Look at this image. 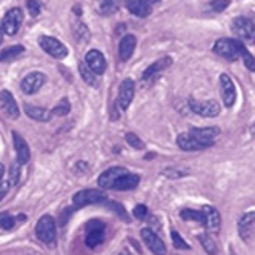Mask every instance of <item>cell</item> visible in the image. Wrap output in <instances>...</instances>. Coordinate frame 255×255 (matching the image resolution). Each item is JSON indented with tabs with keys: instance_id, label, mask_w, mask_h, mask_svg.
<instances>
[{
	"instance_id": "obj_1",
	"label": "cell",
	"mask_w": 255,
	"mask_h": 255,
	"mask_svg": "<svg viewBox=\"0 0 255 255\" xmlns=\"http://www.w3.org/2000/svg\"><path fill=\"white\" fill-rule=\"evenodd\" d=\"M243 43L239 40H232V39H220L215 45H214V52L218 54L220 57L229 60V62H235L239 60V57H242V49H243Z\"/></svg>"
},
{
	"instance_id": "obj_2",
	"label": "cell",
	"mask_w": 255,
	"mask_h": 255,
	"mask_svg": "<svg viewBox=\"0 0 255 255\" xmlns=\"http://www.w3.org/2000/svg\"><path fill=\"white\" fill-rule=\"evenodd\" d=\"M231 29L235 37L242 40V43H255V25L248 17H237V19H234Z\"/></svg>"
},
{
	"instance_id": "obj_3",
	"label": "cell",
	"mask_w": 255,
	"mask_h": 255,
	"mask_svg": "<svg viewBox=\"0 0 255 255\" xmlns=\"http://www.w3.org/2000/svg\"><path fill=\"white\" fill-rule=\"evenodd\" d=\"M35 235L43 243L52 246L56 243V223L51 215H43L35 226Z\"/></svg>"
},
{
	"instance_id": "obj_4",
	"label": "cell",
	"mask_w": 255,
	"mask_h": 255,
	"mask_svg": "<svg viewBox=\"0 0 255 255\" xmlns=\"http://www.w3.org/2000/svg\"><path fill=\"white\" fill-rule=\"evenodd\" d=\"M177 144L183 151H203L214 146V140L198 138L189 132H183L177 137Z\"/></svg>"
},
{
	"instance_id": "obj_5",
	"label": "cell",
	"mask_w": 255,
	"mask_h": 255,
	"mask_svg": "<svg viewBox=\"0 0 255 255\" xmlns=\"http://www.w3.org/2000/svg\"><path fill=\"white\" fill-rule=\"evenodd\" d=\"M106 200V194L99 189H83L74 194L72 202H74L76 208H85L88 205H97Z\"/></svg>"
},
{
	"instance_id": "obj_6",
	"label": "cell",
	"mask_w": 255,
	"mask_h": 255,
	"mask_svg": "<svg viewBox=\"0 0 255 255\" xmlns=\"http://www.w3.org/2000/svg\"><path fill=\"white\" fill-rule=\"evenodd\" d=\"M39 45L46 54H49V56L54 59L62 60L68 56V48L60 40L49 37V35H42V37L39 39Z\"/></svg>"
},
{
	"instance_id": "obj_7",
	"label": "cell",
	"mask_w": 255,
	"mask_h": 255,
	"mask_svg": "<svg viewBox=\"0 0 255 255\" xmlns=\"http://www.w3.org/2000/svg\"><path fill=\"white\" fill-rule=\"evenodd\" d=\"M189 108L192 109V113L203 116V117H217L220 114L222 108L215 100H195L189 99Z\"/></svg>"
},
{
	"instance_id": "obj_8",
	"label": "cell",
	"mask_w": 255,
	"mask_h": 255,
	"mask_svg": "<svg viewBox=\"0 0 255 255\" xmlns=\"http://www.w3.org/2000/svg\"><path fill=\"white\" fill-rule=\"evenodd\" d=\"M23 23V12L20 8H11L2 20V31L8 35H14Z\"/></svg>"
},
{
	"instance_id": "obj_9",
	"label": "cell",
	"mask_w": 255,
	"mask_h": 255,
	"mask_svg": "<svg viewBox=\"0 0 255 255\" xmlns=\"http://www.w3.org/2000/svg\"><path fill=\"white\" fill-rule=\"evenodd\" d=\"M105 240V225L99 220L89 222L86 226V239L85 243L88 248L94 249Z\"/></svg>"
},
{
	"instance_id": "obj_10",
	"label": "cell",
	"mask_w": 255,
	"mask_h": 255,
	"mask_svg": "<svg viewBox=\"0 0 255 255\" xmlns=\"http://www.w3.org/2000/svg\"><path fill=\"white\" fill-rule=\"evenodd\" d=\"M141 239L144 242V245H146L149 248V251L155 255H166V246L165 243H163V240L160 239V237L149 228H144L141 229Z\"/></svg>"
},
{
	"instance_id": "obj_11",
	"label": "cell",
	"mask_w": 255,
	"mask_h": 255,
	"mask_svg": "<svg viewBox=\"0 0 255 255\" xmlns=\"http://www.w3.org/2000/svg\"><path fill=\"white\" fill-rule=\"evenodd\" d=\"M0 111H2L8 119H19V106H17L15 99L12 97V94L9 91L3 89L0 93Z\"/></svg>"
},
{
	"instance_id": "obj_12",
	"label": "cell",
	"mask_w": 255,
	"mask_h": 255,
	"mask_svg": "<svg viewBox=\"0 0 255 255\" xmlns=\"http://www.w3.org/2000/svg\"><path fill=\"white\" fill-rule=\"evenodd\" d=\"M85 63L89 66V69L96 72L97 76L103 74L106 71V59L103 57V54L99 49H91L86 52L85 56Z\"/></svg>"
},
{
	"instance_id": "obj_13",
	"label": "cell",
	"mask_w": 255,
	"mask_h": 255,
	"mask_svg": "<svg viewBox=\"0 0 255 255\" xmlns=\"http://www.w3.org/2000/svg\"><path fill=\"white\" fill-rule=\"evenodd\" d=\"M134 93H135V83L132 79H126L122 82L120 88H119V100L117 103L120 105L122 109H128L134 99Z\"/></svg>"
},
{
	"instance_id": "obj_14",
	"label": "cell",
	"mask_w": 255,
	"mask_h": 255,
	"mask_svg": "<svg viewBox=\"0 0 255 255\" xmlns=\"http://www.w3.org/2000/svg\"><path fill=\"white\" fill-rule=\"evenodd\" d=\"M239 234L245 242H249L255 235V212H246L239 220Z\"/></svg>"
},
{
	"instance_id": "obj_15",
	"label": "cell",
	"mask_w": 255,
	"mask_h": 255,
	"mask_svg": "<svg viewBox=\"0 0 255 255\" xmlns=\"http://www.w3.org/2000/svg\"><path fill=\"white\" fill-rule=\"evenodd\" d=\"M220 89H222V99H223L226 108L234 106V103L237 100V91H235V85H234L232 79L228 74L220 76Z\"/></svg>"
},
{
	"instance_id": "obj_16",
	"label": "cell",
	"mask_w": 255,
	"mask_h": 255,
	"mask_svg": "<svg viewBox=\"0 0 255 255\" xmlns=\"http://www.w3.org/2000/svg\"><path fill=\"white\" fill-rule=\"evenodd\" d=\"M46 82V76L42 74V72H31V74H28L23 82H22V91L25 94H34L37 93V91L45 85Z\"/></svg>"
},
{
	"instance_id": "obj_17",
	"label": "cell",
	"mask_w": 255,
	"mask_h": 255,
	"mask_svg": "<svg viewBox=\"0 0 255 255\" xmlns=\"http://www.w3.org/2000/svg\"><path fill=\"white\" fill-rule=\"evenodd\" d=\"M12 143H14V149H15V154H17V161H19V165H26L29 161V157H31V151H29V146L26 140L17 132H12Z\"/></svg>"
},
{
	"instance_id": "obj_18",
	"label": "cell",
	"mask_w": 255,
	"mask_h": 255,
	"mask_svg": "<svg viewBox=\"0 0 255 255\" xmlns=\"http://www.w3.org/2000/svg\"><path fill=\"white\" fill-rule=\"evenodd\" d=\"M128 171L122 166H116V168H109L106 169L105 172L100 174L99 177V186L102 189H113L114 188V183L117 181V178L123 174H126Z\"/></svg>"
},
{
	"instance_id": "obj_19",
	"label": "cell",
	"mask_w": 255,
	"mask_h": 255,
	"mask_svg": "<svg viewBox=\"0 0 255 255\" xmlns=\"http://www.w3.org/2000/svg\"><path fill=\"white\" fill-rule=\"evenodd\" d=\"M203 214H205V226L209 232H214L217 234L220 231V225H222V217L218 214V211L212 206H205L203 209Z\"/></svg>"
},
{
	"instance_id": "obj_20",
	"label": "cell",
	"mask_w": 255,
	"mask_h": 255,
	"mask_svg": "<svg viewBox=\"0 0 255 255\" xmlns=\"http://www.w3.org/2000/svg\"><path fill=\"white\" fill-rule=\"evenodd\" d=\"M138 183H140V177L137 174L126 172L117 178L113 189H116V191H131V189H135L138 186Z\"/></svg>"
},
{
	"instance_id": "obj_21",
	"label": "cell",
	"mask_w": 255,
	"mask_h": 255,
	"mask_svg": "<svg viewBox=\"0 0 255 255\" xmlns=\"http://www.w3.org/2000/svg\"><path fill=\"white\" fill-rule=\"evenodd\" d=\"M135 45H137V39L135 35L132 34H126L125 37L120 40V45H119V56L122 60H128L131 59L132 52L135 49Z\"/></svg>"
},
{
	"instance_id": "obj_22",
	"label": "cell",
	"mask_w": 255,
	"mask_h": 255,
	"mask_svg": "<svg viewBox=\"0 0 255 255\" xmlns=\"http://www.w3.org/2000/svg\"><path fill=\"white\" fill-rule=\"evenodd\" d=\"M172 65V59L171 57H163L160 60H157L155 63H152L146 71L143 72V79L144 80H149L154 79L155 76H158L161 71H165L166 68H169Z\"/></svg>"
},
{
	"instance_id": "obj_23",
	"label": "cell",
	"mask_w": 255,
	"mask_h": 255,
	"mask_svg": "<svg viewBox=\"0 0 255 255\" xmlns=\"http://www.w3.org/2000/svg\"><path fill=\"white\" fill-rule=\"evenodd\" d=\"M126 6L137 17H148L152 12V6L146 0H129Z\"/></svg>"
},
{
	"instance_id": "obj_24",
	"label": "cell",
	"mask_w": 255,
	"mask_h": 255,
	"mask_svg": "<svg viewBox=\"0 0 255 255\" xmlns=\"http://www.w3.org/2000/svg\"><path fill=\"white\" fill-rule=\"evenodd\" d=\"M25 113L29 119L35 122H49L52 117V113L48 111V109L39 108V106H31V105H25Z\"/></svg>"
},
{
	"instance_id": "obj_25",
	"label": "cell",
	"mask_w": 255,
	"mask_h": 255,
	"mask_svg": "<svg viewBox=\"0 0 255 255\" xmlns=\"http://www.w3.org/2000/svg\"><path fill=\"white\" fill-rule=\"evenodd\" d=\"M189 134L198 137V138H205V140H214L218 134H220V129L217 126H208V128H192L189 131Z\"/></svg>"
},
{
	"instance_id": "obj_26",
	"label": "cell",
	"mask_w": 255,
	"mask_h": 255,
	"mask_svg": "<svg viewBox=\"0 0 255 255\" xmlns=\"http://www.w3.org/2000/svg\"><path fill=\"white\" fill-rule=\"evenodd\" d=\"M79 71H80L82 79H83L88 85H91V86H97V85H99L97 74H96V72L91 71V69H89V66H88L85 62L79 63Z\"/></svg>"
},
{
	"instance_id": "obj_27",
	"label": "cell",
	"mask_w": 255,
	"mask_h": 255,
	"mask_svg": "<svg viewBox=\"0 0 255 255\" xmlns=\"http://www.w3.org/2000/svg\"><path fill=\"white\" fill-rule=\"evenodd\" d=\"M180 217L186 222H197L205 225V214L203 211H195V209H183L180 212Z\"/></svg>"
},
{
	"instance_id": "obj_28",
	"label": "cell",
	"mask_w": 255,
	"mask_h": 255,
	"mask_svg": "<svg viewBox=\"0 0 255 255\" xmlns=\"http://www.w3.org/2000/svg\"><path fill=\"white\" fill-rule=\"evenodd\" d=\"M23 52V46L22 45H14L9 48H5L3 51H0V62H8L15 59L17 56H20Z\"/></svg>"
},
{
	"instance_id": "obj_29",
	"label": "cell",
	"mask_w": 255,
	"mask_h": 255,
	"mask_svg": "<svg viewBox=\"0 0 255 255\" xmlns=\"http://www.w3.org/2000/svg\"><path fill=\"white\" fill-rule=\"evenodd\" d=\"M117 8H119L117 0H99V2H97V9L103 15L114 14L117 11Z\"/></svg>"
},
{
	"instance_id": "obj_30",
	"label": "cell",
	"mask_w": 255,
	"mask_h": 255,
	"mask_svg": "<svg viewBox=\"0 0 255 255\" xmlns=\"http://www.w3.org/2000/svg\"><path fill=\"white\" fill-rule=\"evenodd\" d=\"M198 242L202 243L203 249L209 254V255H215L217 254V245L214 242V239H211V237L208 234H200L198 235Z\"/></svg>"
},
{
	"instance_id": "obj_31",
	"label": "cell",
	"mask_w": 255,
	"mask_h": 255,
	"mask_svg": "<svg viewBox=\"0 0 255 255\" xmlns=\"http://www.w3.org/2000/svg\"><path fill=\"white\" fill-rule=\"evenodd\" d=\"M17 223V218L9 214H0V229L2 231H11Z\"/></svg>"
},
{
	"instance_id": "obj_32",
	"label": "cell",
	"mask_w": 255,
	"mask_h": 255,
	"mask_svg": "<svg viewBox=\"0 0 255 255\" xmlns=\"http://www.w3.org/2000/svg\"><path fill=\"white\" fill-rule=\"evenodd\" d=\"M69 109H71V106H69L68 99H62L56 108L51 109V113H52V116H66L69 113Z\"/></svg>"
},
{
	"instance_id": "obj_33",
	"label": "cell",
	"mask_w": 255,
	"mask_h": 255,
	"mask_svg": "<svg viewBox=\"0 0 255 255\" xmlns=\"http://www.w3.org/2000/svg\"><path fill=\"white\" fill-rule=\"evenodd\" d=\"M171 239H172V245H174L175 249H189L191 248L183 239H181V235L178 232H175V231L171 232Z\"/></svg>"
},
{
	"instance_id": "obj_34",
	"label": "cell",
	"mask_w": 255,
	"mask_h": 255,
	"mask_svg": "<svg viewBox=\"0 0 255 255\" xmlns=\"http://www.w3.org/2000/svg\"><path fill=\"white\" fill-rule=\"evenodd\" d=\"M242 59H243V62L249 71H255V59H254L252 54L246 49V46H243V49H242Z\"/></svg>"
},
{
	"instance_id": "obj_35",
	"label": "cell",
	"mask_w": 255,
	"mask_h": 255,
	"mask_svg": "<svg viewBox=\"0 0 255 255\" xmlns=\"http://www.w3.org/2000/svg\"><path fill=\"white\" fill-rule=\"evenodd\" d=\"M26 8H28V12L31 17H37L42 11V5H40L39 0H28Z\"/></svg>"
},
{
	"instance_id": "obj_36",
	"label": "cell",
	"mask_w": 255,
	"mask_h": 255,
	"mask_svg": "<svg viewBox=\"0 0 255 255\" xmlns=\"http://www.w3.org/2000/svg\"><path fill=\"white\" fill-rule=\"evenodd\" d=\"M126 141H128V144H131V146L134 148V149H143L144 148V144H143V141L135 135V134H132V132H129V134H126Z\"/></svg>"
},
{
	"instance_id": "obj_37",
	"label": "cell",
	"mask_w": 255,
	"mask_h": 255,
	"mask_svg": "<svg viewBox=\"0 0 255 255\" xmlns=\"http://www.w3.org/2000/svg\"><path fill=\"white\" fill-rule=\"evenodd\" d=\"M19 177H20V165H12L11 168V174H9V181L11 185H17L19 183Z\"/></svg>"
},
{
	"instance_id": "obj_38",
	"label": "cell",
	"mask_w": 255,
	"mask_h": 255,
	"mask_svg": "<svg viewBox=\"0 0 255 255\" xmlns=\"http://www.w3.org/2000/svg\"><path fill=\"white\" fill-rule=\"evenodd\" d=\"M132 214H134L135 218H138V220H144V218L148 217V208L144 205H138V206L134 208Z\"/></svg>"
},
{
	"instance_id": "obj_39",
	"label": "cell",
	"mask_w": 255,
	"mask_h": 255,
	"mask_svg": "<svg viewBox=\"0 0 255 255\" xmlns=\"http://www.w3.org/2000/svg\"><path fill=\"white\" fill-rule=\"evenodd\" d=\"M229 6V0H214L211 3V8L217 12H222Z\"/></svg>"
},
{
	"instance_id": "obj_40",
	"label": "cell",
	"mask_w": 255,
	"mask_h": 255,
	"mask_svg": "<svg viewBox=\"0 0 255 255\" xmlns=\"http://www.w3.org/2000/svg\"><path fill=\"white\" fill-rule=\"evenodd\" d=\"M9 181H2L0 183V200H2L6 194H8V191H9Z\"/></svg>"
},
{
	"instance_id": "obj_41",
	"label": "cell",
	"mask_w": 255,
	"mask_h": 255,
	"mask_svg": "<svg viewBox=\"0 0 255 255\" xmlns=\"http://www.w3.org/2000/svg\"><path fill=\"white\" fill-rule=\"evenodd\" d=\"M166 175H169V178H181L185 175V172H180V171H166Z\"/></svg>"
},
{
	"instance_id": "obj_42",
	"label": "cell",
	"mask_w": 255,
	"mask_h": 255,
	"mask_svg": "<svg viewBox=\"0 0 255 255\" xmlns=\"http://www.w3.org/2000/svg\"><path fill=\"white\" fill-rule=\"evenodd\" d=\"M3 175H5V168H3L2 163H0V183H2V178H3Z\"/></svg>"
},
{
	"instance_id": "obj_43",
	"label": "cell",
	"mask_w": 255,
	"mask_h": 255,
	"mask_svg": "<svg viewBox=\"0 0 255 255\" xmlns=\"http://www.w3.org/2000/svg\"><path fill=\"white\" fill-rule=\"evenodd\" d=\"M120 255H131V252H128V251H122Z\"/></svg>"
},
{
	"instance_id": "obj_44",
	"label": "cell",
	"mask_w": 255,
	"mask_h": 255,
	"mask_svg": "<svg viewBox=\"0 0 255 255\" xmlns=\"http://www.w3.org/2000/svg\"><path fill=\"white\" fill-rule=\"evenodd\" d=\"M146 2H148V3H151V5H152V3H155V2H158V0H146Z\"/></svg>"
},
{
	"instance_id": "obj_45",
	"label": "cell",
	"mask_w": 255,
	"mask_h": 255,
	"mask_svg": "<svg viewBox=\"0 0 255 255\" xmlns=\"http://www.w3.org/2000/svg\"><path fill=\"white\" fill-rule=\"evenodd\" d=\"M252 134L255 135V125H254V128H252Z\"/></svg>"
},
{
	"instance_id": "obj_46",
	"label": "cell",
	"mask_w": 255,
	"mask_h": 255,
	"mask_svg": "<svg viewBox=\"0 0 255 255\" xmlns=\"http://www.w3.org/2000/svg\"><path fill=\"white\" fill-rule=\"evenodd\" d=\"M0 43H2V31H0Z\"/></svg>"
}]
</instances>
